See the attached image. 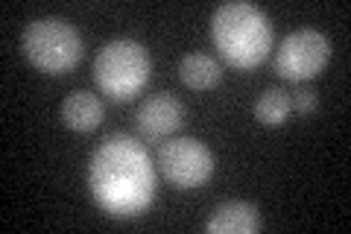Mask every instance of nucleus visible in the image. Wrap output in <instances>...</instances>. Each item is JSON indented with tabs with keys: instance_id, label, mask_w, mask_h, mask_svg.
Returning <instances> with one entry per match:
<instances>
[{
	"instance_id": "nucleus-2",
	"label": "nucleus",
	"mask_w": 351,
	"mask_h": 234,
	"mask_svg": "<svg viewBox=\"0 0 351 234\" xmlns=\"http://www.w3.org/2000/svg\"><path fill=\"white\" fill-rule=\"evenodd\" d=\"M211 36L219 56L237 71H252L272 50V21L249 0H232L217 6L211 18Z\"/></svg>"
},
{
	"instance_id": "nucleus-9",
	"label": "nucleus",
	"mask_w": 351,
	"mask_h": 234,
	"mask_svg": "<svg viewBox=\"0 0 351 234\" xmlns=\"http://www.w3.org/2000/svg\"><path fill=\"white\" fill-rule=\"evenodd\" d=\"M62 124L73 132H91L103 124V103L91 91H71L59 106Z\"/></svg>"
},
{
	"instance_id": "nucleus-12",
	"label": "nucleus",
	"mask_w": 351,
	"mask_h": 234,
	"mask_svg": "<svg viewBox=\"0 0 351 234\" xmlns=\"http://www.w3.org/2000/svg\"><path fill=\"white\" fill-rule=\"evenodd\" d=\"M290 103L299 115H313V111L319 108V97H316V91H311V88H299V91L290 97Z\"/></svg>"
},
{
	"instance_id": "nucleus-10",
	"label": "nucleus",
	"mask_w": 351,
	"mask_h": 234,
	"mask_svg": "<svg viewBox=\"0 0 351 234\" xmlns=\"http://www.w3.org/2000/svg\"><path fill=\"white\" fill-rule=\"evenodd\" d=\"M179 80L193 91H208L223 80V65L208 53H188L179 62Z\"/></svg>"
},
{
	"instance_id": "nucleus-8",
	"label": "nucleus",
	"mask_w": 351,
	"mask_h": 234,
	"mask_svg": "<svg viewBox=\"0 0 351 234\" xmlns=\"http://www.w3.org/2000/svg\"><path fill=\"white\" fill-rule=\"evenodd\" d=\"M261 229V211L255 202L232 199L214 208V214L205 220L208 234H255Z\"/></svg>"
},
{
	"instance_id": "nucleus-1",
	"label": "nucleus",
	"mask_w": 351,
	"mask_h": 234,
	"mask_svg": "<svg viewBox=\"0 0 351 234\" xmlns=\"http://www.w3.org/2000/svg\"><path fill=\"white\" fill-rule=\"evenodd\" d=\"M85 182L100 211L117 220L141 217L158 196L156 164L144 143L129 135H112L94 150Z\"/></svg>"
},
{
	"instance_id": "nucleus-4",
	"label": "nucleus",
	"mask_w": 351,
	"mask_h": 234,
	"mask_svg": "<svg viewBox=\"0 0 351 234\" xmlns=\"http://www.w3.org/2000/svg\"><path fill=\"white\" fill-rule=\"evenodd\" d=\"M21 47H24V56L32 68L47 76L71 73L82 62V53H85L80 30L71 21L56 15L29 21L24 27V36H21Z\"/></svg>"
},
{
	"instance_id": "nucleus-5",
	"label": "nucleus",
	"mask_w": 351,
	"mask_h": 234,
	"mask_svg": "<svg viewBox=\"0 0 351 234\" xmlns=\"http://www.w3.org/2000/svg\"><path fill=\"white\" fill-rule=\"evenodd\" d=\"M331 62V41L319 30H295L278 44L272 68L281 80L290 82H311L316 80Z\"/></svg>"
},
{
	"instance_id": "nucleus-11",
	"label": "nucleus",
	"mask_w": 351,
	"mask_h": 234,
	"mask_svg": "<svg viewBox=\"0 0 351 234\" xmlns=\"http://www.w3.org/2000/svg\"><path fill=\"white\" fill-rule=\"evenodd\" d=\"M290 111H293L290 94L281 91V88H267V91L258 97V103H255V117H258V124H263V126L287 124Z\"/></svg>"
},
{
	"instance_id": "nucleus-7",
	"label": "nucleus",
	"mask_w": 351,
	"mask_h": 234,
	"mask_svg": "<svg viewBox=\"0 0 351 234\" xmlns=\"http://www.w3.org/2000/svg\"><path fill=\"white\" fill-rule=\"evenodd\" d=\"M135 124H138L141 135L149 138V141L170 138V135H176V129L184 124V106L167 91L156 94V97H149L141 103Z\"/></svg>"
},
{
	"instance_id": "nucleus-3",
	"label": "nucleus",
	"mask_w": 351,
	"mask_h": 234,
	"mask_svg": "<svg viewBox=\"0 0 351 234\" xmlns=\"http://www.w3.org/2000/svg\"><path fill=\"white\" fill-rule=\"evenodd\" d=\"M152 76V56L135 38H112L106 41L94 59L97 88L114 103L138 97Z\"/></svg>"
},
{
	"instance_id": "nucleus-6",
	"label": "nucleus",
	"mask_w": 351,
	"mask_h": 234,
	"mask_svg": "<svg viewBox=\"0 0 351 234\" xmlns=\"http://www.w3.org/2000/svg\"><path fill=\"white\" fill-rule=\"evenodd\" d=\"M158 170L167 176V182L179 191H193L205 185L214 173V155L196 138H173L164 141L156 155Z\"/></svg>"
}]
</instances>
